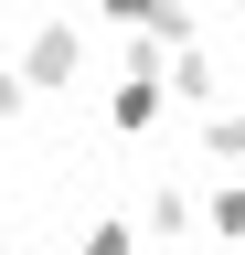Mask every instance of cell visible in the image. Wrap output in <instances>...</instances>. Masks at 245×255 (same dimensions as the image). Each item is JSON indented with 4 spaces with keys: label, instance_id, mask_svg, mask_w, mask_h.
<instances>
[{
    "label": "cell",
    "instance_id": "3957f363",
    "mask_svg": "<svg viewBox=\"0 0 245 255\" xmlns=\"http://www.w3.org/2000/svg\"><path fill=\"white\" fill-rule=\"evenodd\" d=\"M11 75H21V96H64V85L85 75V32H75V21H32V43H21Z\"/></svg>",
    "mask_w": 245,
    "mask_h": 255
},
{
    "label": "cell",
    "instance_id": "6da1fadb",
    "mask_svg": "<svg viewBox=\"0 0 245 255\" xmlns=\"http://www.w3.org/2000/svg\"><path fill=\"white\" fill-rule=\"evenodd\" d=\"M160 64H171V53H149V43H128V53H117V75H107V128H117V138H149V128L171 117Z\"/></svg>",
    "mask_w": 245,
    "mask_h": 255
},
{
    "label": "cell",
    "instance_id": "52a82bcc",
    "mask_svg": "<svg viewBox=\"0 0 245 255\" xmlns=\"http://www.w3.org/2000/svg\"><path fill=\"white\" fill-rule=\"evenodd\" d=\"M203 159H213V170H245V96L203 107Z\"/></svg>",
    "mask_w": 245,
    "mask_h": 255
},
{
    "label": "cell",
    "instance_id": "7a4b0ae2",
    "mask_svg": "<svg viewBox=\"0 0 245 255\" xmlns=\"http://www.w3.org/2000/svg\"><path fill=\"white\" fill-rule=\"evenodd\" d=\"M96 21H107V32H128V43H149V53L203 43V11H192V0H96Z\"/></svg>",
    "mask_w": 245,
    "mask_h": 255
},
{
    "label": "cell",
    "instance_id": "9c48e42d",
    "mask_svg": "<svg viewBox=\"0 0 245 255\" xmlns=\"http://www.w3.org/2000/svg\"><path fill=\"white\" fill-rule=\"evenodd\" d=\"M11 117H32V96H21V75H11V64H0V128H11Z\"/></svg>",
    "mask_w": 245,
    "mask_h": 255
},
{
    "label": "cell",
    "instance_id": "5b68a950",
    "mask_svg": "<svg viewBox=\"0 0 245 255\" xmlns=\"http://www.w3.org/2000/svg\"><path fill=\"white\" fill-rule=\"evenodd\" d=\"M128 234H160V245H192L203 223H192V170H160L149 181V202H139V223Z\"/></svg>",
    "mask_w": 245,
    "mask_h": 255
},
{
    "label": "cell",
    "instance_id": "30bf717a",
    "mask_svg": "<svg viewBox=\"0 0 245 255\" xmlns=\"http://www.w3.org/2000/svg\"><path fill=\"white\" fill-rule=\"evenodd\" d=\"M235 96H245V85H235Z\"/></svg>",
    "mask_w": 245,
    "mask_h": 255
},
{
    "label": "cell",
    "instance_id": "277c9868",
    "mask_svg": "<svg viewBox=\"0 0 245 255\" xmlns=\"http://www.w3.org/2000/svg\"><path fill=\"white\" fill-rule=\"evenodd\" d=\"M160 96H171V107H192V117H203V107H224L235 85H224V64H213V43H181V53L160 64Z\"/></svg>",
    "mask_w": 245,
    "mask_h": 255
},
{
    "label": "cell",
    "instance_id": "ba28073f",
    "mask_svg": "<svg viewBox=\"0 0 245 255\" xmlns=\"http://www.w3.org/2000/svg\"><path fill=\"white\" fill-rule=\"evenodd\" d=\"M75 255H139V234H128V213H96V223L75 234Z\"/></svg>",
    "mask_w": 245,
    "mask_h": 255
},
{
    "label": "cell",
    "instance_id": "8992f818",
    "mask_svg": "<svg viewBox=\"0 0 245 255\" xmlns=\"http://www.w3.org/2000/svg\"><path fill=\"white\" fill-rule=\"evenodd\" d=\"M192 223H203L213 245H235V255H245V170H235V181H213V191H192Z\"/></svg>",
    "mask_w": 245,
    "mask_h": 255
}]
</instances>
